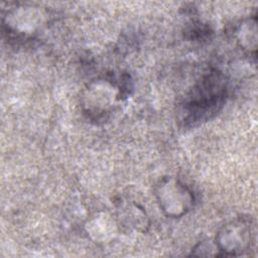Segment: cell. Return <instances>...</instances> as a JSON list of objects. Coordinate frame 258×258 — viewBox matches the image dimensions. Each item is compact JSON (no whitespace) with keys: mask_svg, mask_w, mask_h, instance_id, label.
<instances>
[{"mask_svg":"<svg viewBox=\"0 0 258 258\" xmlns=\"http://www.w3.org/2000/svg\"><path fill=\"white\" fill-rule=\"evenodd\" d=\"M127 85H117L106 79H98L90 83L82 96L84 113L93 121L106 120L111 114L116 101L126 96Z\"/></svg>","mask_w":258,"mask_h":258,"instance_id":"7a4b0ae2","label":"cell"},{"mask_svg":"<svg viewBox=\"0 0 258 258\" xmlns=\"http://www.w3.org/2000/svg\"><path fill=\"white\" fill-rule=\"evenodd\" d=\"M118 209L120 211V219H122L124 223H127L131 227L142 232L146 231L149 226L148 218L144 210L139 205L135 203L122 205L120 202Z\"/></svg>","mask_w":258,"mask_h":258,"instance_id":"5b68a950","label":"cell"},{"mask_svg":"<svg viewBox=\"0 0 258 258\" xmlns=\"http://www.w3.org/2000/svg\"><path fill=\"white\" fill-rule=\"evenodd\" d=\"M252 223L248 218H237L224 225L218 232L215 244L219 256H238L252 243Z\"/></svg>","mask_w":258,"mask_h":258,"instance_id":"277c9868","label":"cell"},{"mask_svg":"<svg viewBox=\"0 0 258 258\" xmlns=\"http://www.w3.org/2000/svg\"><path fill=\"white\" fill-rule=\"evenodd\" d=\"M154 195L161 211L169 218H180L195 205L192 190L173 176L162 177L155 185Z\"/></svg>","mask_w":258,"mask_h":258,"instance_id":"3957f363","label":"cell"},{"mask_svg":"<svg viewBox=\"0 0 258 258\" xmlns=\"http://www.w3.org/2000/svg\"><path fill=\"white\" fill-rule=\"evenodd\" d=\"M229 95V81L225 74L212 69L189 90L183 99L178 121L191 128L214 118L225 106Z\"/></svg>","mask_w":258,"mask_h":258,"instance_id":"6da1fadb","label":"cell"}]
</instances>
